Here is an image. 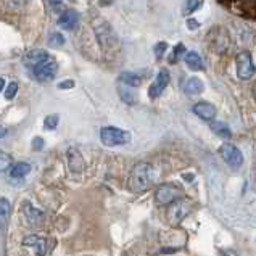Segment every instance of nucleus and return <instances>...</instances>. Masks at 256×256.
<instances>
[{"label":"nucleus","instance_id":"nucleus-1","mask_svg":"<svg viewBox=\"0 0 256 256\" xmlns=\"http://www.w3.org/2000/svg\"><path fill=\"white\" fill-rule=\"evenodd\" d=\"M152 180V168L147 163H138L134 166V170L130 171L129 178V188L132 192H144L145 188H148Z\"/></svg>","mask_w":256,"mask_h":256},{"label":"nucleus","instance_id":"nucleus-2","mask_svg":"<svg viewBox=\"0 0 256 256\" xmlns=\"http://www.w3.org/2000/svg\"><path fill=\"white\" fill-rule=\"evenodd\" d=\"M100 140L106 147H116V145H124L130 140V134L128 130H122L120 128L106 126L100 130Z\"/></svg>","mask_w":256,"mask_h":256},{"label":"nucleus","instance_id":"nucleus-3","mask_svg":"<svg viewBox=\"0 0 256 256\" xmlns=\"http://www.w3.org/2000/svg\"><path fill=\"white\" fill-rule=\"evenodd\" d=\"M180 195H182V190L180 187L174 186V184H163L162 187L156 188L155 192V200L160 204H172L174 202L180 200Z\"/></svg>","mask_w":256,"mask_h":256},{"label":"nucleus","instance_id":"nucleus-4","mask_svg":"<svg viewBox=\"0 0 256 256\" xmlns=\"http://www.w3.org/2000/svg\"><path fill=\"white\" fill-rule=\"evenodd\" d=\"M219 155H221V158L224 160L226 163H228L229 166H232V168H236V170L244 164L242 152H240L236 145H232V144H222L221 147H219Z\"/></svg>","mask_w":256,"mask_h":256},{"label":"nucleus","instance_id":"nucleus-5","mask_svg":"<svg viewBox=\"0 0 256 256\" xmlns=\"http://www.w3.org/2000/svg\"><path fill=\"white\" fill-rule=\"evenodd\" d=\"M190 211H192V204H190L187 200H178L172 204H170L168 208V216H170V221L172 224H179L182 219H184Z\"/></svg>","mask_w":256,"mask_h":256},{"label":"nucleus","instance_id":"nucleus-6","mask_svg":"<svg viewBox=\"0 0 256 256\" xmlns=\"http://www.w3.org/2000/svg\"><path fill=\"white\" fill-rule=\"evenodd\" d=\"M236 64H237V76L240 79H250L254 74V71H256L250 52L238 54L237 60H236Z\"/></svg>","mask_w":256,"mask_h":256},{"label":"nucleus","instance_id":"nucleus-7","mask_svg":"<svg viewBox=\"0 0 256 256\" xmlns=\"http://www.w3.org/2000/svg\"><path fill=\"white\" fill-rule=\"evenodd\" d=\"M56 71H58V63L54 60V58H48V60L40 63L38 68L32 70L34 76L38 78L39 81H50V79L55 78Z\"/></svg>","mask_w":256,"mask_h":256},{"label":"nucleus","instance_id":"nucleus-8","mask_svg":"<svg viewBox=\"0 0 256 256\" xmlns=\"http://www.w3.org/2000/svg\"><path fill=\"white\" fill-rule=\"evenodd\" d=\"M168 84H170V72H168L166 70H160L158 76L155 78V81L152 82L150 89H148V97L158 98L160 95L163 94V90L166 89Z\"/></svg>","mask_w":256,"mask_h":256},{"label":"nucleus","instance_id":"nucleus-9","mask_svg":"<svg viewBox=\"0 0 256 256\" xmlns=\"http://www.w3.org/2000/svg\"><path fill=\"white\" fill-rule=\"evenodd\" d=\"M194 113L204 121H211L218 114V110L213 104H208V102H198V104L194 105Z\"/></svg>","mask_w":256,"mask_h":256},{"label":"nucleus","instance_id":"nucleus-10","mask_svg":"<svg viewBox=\"0 0 256 256\" xmlns=\"http://www.w3.org/2000/svg\"><path fill=\"white\" fill-rule=\"evenodd\" d=\"M23 244L29 248H32L36 256H44L47 252V240L39 236H28L24 237Z\"/></svg>","mask_w":256,"mask_h":256},{"label":"nucleus","instance_id":"nucleus-11","mask_svg":"<svg viewBox=\"0 0 256 256\" xmlns=\"http://www.w3.org/2000/svg\"><path fill=\"white\" fill-rule=\"evenodd\" d=\"M48 54L46 52V50H40V48H38V50H31V52H28L26 54V56H24V64L28 68H31V70H34V68H38L40 63H44L46 60H48Z\"/></svg>","mask_w":256,"mask_h":256},{"label":"nucleus","instance_id":"nucleus-12","mask_svg":"<svg viewBox=\"0 0 256 256\" xmlns=\"http://www.w3.org/2000/svg\"><path fill=\"white\" fill-rule=\"evenodd\" d=\"M78 21H79V14L76 10H64L60 14V18H58V24L64 31H72L78 26Z\"/></svg>","mask_w":256,"mask_h":256},{"label":"nucleus","instance_id":"nucleus-13","mask_svg":"<svg viewBox=\"0 0 256 256\" xmlns=\"http://www.w3.org/2000/svg\"><path fill=\"white\" fill-rule=\"evenodd\" d=\"M95 31H97L98 39H100L102 44H104V46L108 47V46H112V44H114L116 36L113 34L112 28H110L106 23H102V31H100V29H97V28H95Z\"/></svg>","mask_w":256,"mask_h":256},{"label":"nucleus","instance_id":"nucleus-14","mask_svg":"<svg viewBox=\"0 0 256 256\" xmlns=\"http://www.w3.org/2000/svg\"><path fill=\"white\" fill-rule=\"evenodd\" d=\"M203 89H204V86L198 78H190L184 84V92L187 95H198L203 92Z\"/></svg>","mask_w":256,"mask_h":256},{"label":"nucleus","instance_id":"nucleus-15","mask_svg":"<svg viewBox=\"0 0 256 256\" xmlns=\"http://www.w3.org/2000/svg\"><path fill=\"white\" fill-rule=\"evenodd\" d=\"M24 216H26L29 224L36 226L38 222L42 221L44 213H42V211H39V210H36L34 206H31V203H24Z\"/></svg>","mask_w":256,"mask_h":256},{"label":"nucleus","instance_id":"nucleus-16","mask_svg":"<svg viewBox=\"0 0 256 256\" xmlns=\"http://www.w3.org/2000/svg\"><path fill=\"white\" fill-rule=\"evenodd\" d=\"M68 160H70L71 171H76V172H79V171L82 170L84 162H82V158H81V155H79V152H78V150H74V148H70V150H68Z\"/></svg>","mask_w":256,"mask_h":256},{"label":"nucleus","instance_id":"nucleus-17","mask_svg":"<svg viewBox=\"0 0 256 256\" xmlns=\"http://www.w3.org/2000/svg\"><path fill=\"white\" fill-rule=\"evenodd\" d=\"M184 60H186L187 66H188L190 70H194V71H200V70H203V62H202L200 55L196 54V52H187L186 56H184Z\"/></svg>","mask_w":256,"mask_h":256},{"label":"nucleus","instance_id":"nucleus-18","mask_svg":"<svg viewBox=\"0 0 256 256\" xmlns=\"http://www.w3.org/2000/svg\"><path fill=\"white\" fill-rule=\"evenodd\" d=\"M211 130L219 136V137H222V138H230L232 132H230V128L228 126L226 122H221V121H218V122H211Z\"/></svg>","mask_w":256,"mask_h":256},{"label":"nucleus","instance_id":"nucleus-19","mask_svg":"<svg viewBox=\"0 0 256 256\" xmlns=\"http://www.w3.org/2000/svg\"><path fill=\"white\" fill-rule=\"evenodd\" d=\"M31 171V166L28 163H14L10 166V176L12 178H24Z\"/></svg>","mask_w":256,"mask_h":256},{"label":"nucleus","instance_id":"nucleus-20","mask_svg":"<svg viewBox=\"0 0 256 256\" xmlns=\"http://www.w3.org/2000/svg\"><path fill=\"white\" fill-rule=\"evenodd\" d=\"M120 81L124 82L126 86H129V87H138L142 84V79L137 74H134V72H122V74L120 76Z\"/></svg>","mask_w":256,"mask_h":256},{"label":"nucleus","instance_id":"nucleus-21","mask_svg":"<svg viewBox=\"0 0 256 256\" xmlns=\"http://www.w3.org/2000/svg\"><path fill=\"white\" fill-rule=\"evenodd\" d=\"M120 97L122 98V102H126V104H136V94L130 90V89H128V87H120Z\"/></svg>","mask_w":256,"mask_h":256},{"label":"nucleus","instance_id":"nucleus-22","mask_svg":"<svg viewBox=\"0 0 256 256\" xmlns=\"http://www.w3.org/2000/svg\"><path fill=\"white\" fill-rule=\"evenodd\" d=\"M58 121H60V116H58V114H50V116H47L46 120H44V128L54 130L58 126Z\"/></svg>","mask_w":256,"mask_h":256},{"label":"nucleus","instance_id":"nucleus-23","mask_svg":"<svg viewBox=\"0 0 256 256\" xmlns=\"http://www.w3.org/2000/svg\"><path fill=\"white\" fill-rule=\"evenodd\" d=\"M200 6H202V2H198V0H194V2H186L184 4V8H182V14H184V16H187V14L195 12L196 8H200Z\"/></svg>","mask_w":256,"mask_h":256},{"label":"nucleus","instance_id":"nucleus-24","mask_svg":"<svg viewBox=\"0 0 256 256\" xmlns=\"http://www.w3.org/2000/svg\"><path fill=\"white\" fill-rule=\"evenodd\" d=\"M48 44L52 47H58V46H63L64 44V38L62 34H58V32H54V34H50V38H48Z\"/></svg>","mask_w":256,"mask_h":256},{"label":"nucleus","instance_id":"nucleus-25","mask_svg":"<svg viewBox=\"0 0 256 256\" xmlns=\"http://www.w3.org/2000/svg\"><path fill=\"white\" fill-rule=\"evenodd\" d=\"M16 92H18V84L16 82H10L8 87L5 89V98L12 100L14 95H16Z\"/></svg>","mask_w":256,"mask_h":256},{"label":"nucleus","instance_id":"nucleus-26","mask_svg":"<svg viewBox=\"0 0 256 256\" xmlns=\"http://www.w3.org/2000/svg\"><path fill=\"white\" fill-rule=\"evenodd\" d=\"M2 204H0V208H2V222L5 224L6 218H8V213H10V203L6 198H2V202H0Z\"/></svg>","mask_w":256,"mask_h":256},{"label":"nucleus","instance_id":"nucleus-27","mask_svg":"<svg viewBox=\"0 0 256 256\" xmlns=\"http://www.w3.org/2000/svg\"><path fill=\"white\" fill-rule=\"evenodd\" d=\"M166 50H168V44L166 42H160V44H156V46H155V55L158 58H162L164 55Z\"/></svg>","mask_w":256,"mask_h":256},{"label":"nucleus","instance_id":"nucleus-28","mask_svg":"<svg viewBox=\"0 0 256 256\" xmlns=\"http://www.w3.org/2000/svg\"><path fill=\"white\" fill-rule=\"evenodd\" d=\"M184 50H186L184 44H179V46H176V47H174V55H172V58H171V62H176V60H178V56H182V55H184ZM184 56H186V55H184Z\"/></svg>","mask_w":256,"mask_h":256},{"label":"nucleus","instance_id":"nucleus-29","mask_svg":"<svg viewBox=\"0 0 256 256\" xmlns=\"http://www.w3.org/2000/svg\"><path fill=\"white\" fill-rule=\"evenodd\" d=\"M42 147H44V140H42L40 137H36L34 140H32V148L34 150H40Z\"/></svg>","mask_w":256,"mask_h":256},{"label":"nucleus","instance_id":"nucleus-30","mask_svg":"<svg viewBox=\"0 0 256 256\" xmlns=\"http://www.w3.org/2000/svg\"><path fill=\"white\" fill-rule=\"evenodd\" d=\"M74 86V82L72 81H64V82H60L58 84V89H70V87Z\"/></svg>","mask_w":256,"mask_h":256},{"label":"nucleus","instance_id":"nucleus-31","mask_svg":"<svg viewBox=\"0 0 256 256\" xmlns=\"http://www.w3.org/2000/svg\"><path fill=\"white\" fill-rule=\"evenodd\" d=\"M198 26H200L198 21H195V20H188L187 21V28L188 29H198Z\"/></svg>","mask_w":256,"mask_h":256},{"label":"nucleus","instance_id":"nucleus-32","mask_svg":"<svg viewBox=\"0 0 256 256\" xmlns=\"http://www.w3.org/2000/svg\"><path fill=\"white\" fill-rule=\"evenodd\" d=\"M221 256H237V253H236V252H232V250H224V252L221 253Z\"/></svg>","mask_w":256,"mask_h":256},{"label":"nucleus","instance_id":"nucleus-33","mask_svg":"<svg viewBox=\"0 0 256 256\" xmlns=\"http://www.w3.org/2000/svg\"><path fill=\"white\" fill-rule=\"evenodd\" d=\"M253 95H254V98H256V84L253 86Z\"/></svg>","mask_w":256,"mask_h":256}]
</instances>
